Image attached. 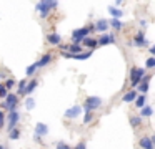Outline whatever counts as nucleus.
I'll return each mask as SVG.
<instances>
[{
  "label": "nucleus",
  "mask_w": 155,
  "mask_h": 149,
  "mask_svg": "<svg viewBox=\"0 0 155 149\" xmlns=\"http://www.w3.org/2000/svg\"><path fill=\"white\" fill-rule=\"evenodd\" d=\"M140 25H142V28H145V26H147V22H145V20H142Z\"/></svg>",
  "instance_id": "36"
},
{
  "label": "nucleus",
  "mask_w": 155,
  "mask_h": 149,
  "mask_svg": "<svg viewBox=\"0 0 155 149\" xmlns=\"http://www.w3.org/2000/svg\"><path fill=\"white\" fill-rule=\"evenodd\" d=\"M67 50H70V55H78V51H82V46L80 45H70Z\"/></svg>",
  "instance_id": "25"
},
{
  "label": "nucleus",
  "mask_w": 155,
  "mask_h": 149,
  "mask_svg": "<svg viewBox=\"0 0 155 149\" xmlns=\"http://www.w3.org/2000/svg\"><path fill=\"white\" fill-rule=\"evenodd\" d=\"M82 43H84L85 46H88V48H95V46H97V40H95V38H88V36L82 40Z\"/></svg>",
  "instance_id": "20"
},
{
  "label": "nucleus",
  "mask_w": 155,
  "mask_h": 149,
  "mask_svg": "<svg viewBox=\"0 0 155 149\" xmlns=\"http://www.w3.org/2000/svg\"><path fill=\"white\" fill-rule=\"evenodd\" d=\"M145 76V68H137V66H132L130 68V83L132 86H138L142 81V78Z\"/></svg>",
  "instance_id": "2"
},
{
  "label": "nucleus",
  "mask_w": 155,
  "mask_h": 149,
  "mask_svg": "<svg viewBox=\"0 0 155 149\" xmlns=\"http://www.w3.org/2000/svg\"><path fill=\"white\" fill-rule=\"evenodd\" d=\"M57 5H58L57 2H38L37 3V10H38V13H40L42 18H47L48 13H50V10L57 8Z\"/></svg>",
  "instance_id": "3"
},
{
  "label": "nucleus",
  "mask_w": 155,
  "mask_h": 149,
  "mask_svg": "<svg viewBox=\"0 0 155 149\" xmlns=\"http://www.w3.org/2000/svg\"><path fill=\"white\" fill-rule=\"evenodd\" d=\"M112 26H114L115 30H120L122 28V22H120V20H115L114 18V20H112Z\"/></svg>",
  "instance_id": "28"
},
{
  "label": "nucleus",
  "mask_w": 155,
  "mask_h": 149,
  "mask_svg": "<svg viewBox=\"0 0 155 149\" xmlns=\"http://www.w3.org/2000/svg\"><path fill=\"white\" fill-rule=\"evenodd\" d=\"M145 66H147V68H153V66H155V58H153V56H150V58L147 60Z\"/></svg>",
  "instance_id": "29"
},
{
  "label": "nucleus",
  "mask_w": 155,
  "mask_h": 149,
  "mask_svg": "<svg viewBox=\"0 0 155 149\" xmlns=\"http://www.w3.org/2000/svg\"><path fill=\"white\" fill-rule=\"evenodd\" d=\"M17 103H18L17 95H14V93H8V95L5 96V104H4V108H8V111L14 113L15 109H17Z\"/></svg>",
  "instance_id": "5"
},
{
  "label": "nucleus",
  "mask_w": 155,
  "mask_h": 149,
  "mask_svg": "<svg viewBox=\"0 0 155 149\" xmlns=\"http://www.w3.org/2000/svg\"><path fill=\"white\" fill-rule=\"evenodd\" d=\"M20 134H22V131H20V129H17V128H14V129H12V131H10V132H8V138H10V139H12V141H17V139H18V138H20Z\"/></svg>",
  "instance_id": "21"
},
{
  "label": "nucleus",
  "mask_w": 155,
  "mask_h": 149,
  "mask_svg": "<svg viewBox=\"0 0 155 149\" xmlns=\"http://www.w3.org/2000/svg\"><path fill=\"white\" fill-rule=\"evenodd\" d=\"M7 95H8V91L5 89V86H4V85H0V98H5Z\"/></svg>",
  "instance_id": "30"
},
{
  "label": "nucleus",
  "mask_w": 155,
  "mask_h": 149,
  "mask_svg": "<svg viewBox=\"0 0 155 149\" xmlns=\"http://www.w3.org/2000/svg\"><path fill=\"white\" fill-rule=\"evenodd\" d=\"M108 12H110V15L114 17L115 20H118L122 15H124V12H122V10H118V8H115V7H108Z\"/></svg>",
  "instance_id": "19"
},
{
  "label": "nucleus",
  "mask_w": 155,
  "mask_h": 149,
  "mask_svg": "<svg viewBox=\"0 0 155 149\" xmlns=\"http://www.w3.org/2000/svg\"><path fill=\"white\" fill-rule=\"evenodd\" d=\"M107 28H108V22H107V20H104V18L98 20V22L94 25V30H97V32H105Z\"/></svg>",
  "instance_id": "15"
},
{
  "label": "nucleus",
  "mask_w": 155,
  "mask_h": 149,
  "mask_svg": "<svg viewBox=\"0 0 155 149\" xmlns=\"http://www.w3.org/2000/svg\"><path fill=\"white\" fill-rule=\"evenodd\" d=\"M57 149H70V147H68V144H65V142H58Z\"/></svg>",
  "instance_id": "33"
},
{
  "label": "nucleus",
  "mask_w": 155,
  "mask_h": 149,
  "mask_svg": "<svg viewBox=\"0 0 155 149\" xmlns=\"http://www.w3.org/2000/svg\"><path fill=\"white\" fill-rule=\"evenodd\" d=\"M0 149H7V147H5V146H4V144H2V146H0Z\"/></svg>",
  "instance_id": "37"
},
{
  "label": "nucleus",
  "mask_w": 155,
  "mask_h": 149,
  "mask_svg": "<svg viewBox=\"0 0 155 149\" xmlns=\"http://www.w3.org/2000/svg\"><path fill=\"white\" fill-rule=\"evenodd\" d=\"M138 144H140V147H142V149H155V146H153V139H152V138H142Z\"/></svg>",
  "instance_id": "13"
},
{
  "label": "nucleus",
  "mask_w": 155,
  "mask_h": 149,
  "mask_svg": "<svg viewBox=\"0 0 155 149\" xmlns=\"http://www.w3.org/2000/svg\"><path fill=\"white\" fill-rule=\"evenodd\" d=\"M62 55L65 56V58H74V60H87L92 56V51H85V53H78V55H70V53L64 51Z\"/></svg>",
  "instance_id": "10"
},
{
  "label": "nucleus",
  "mask_w": 155,
  "mask_h": 149,
  "mask_svg": "<svg viewBox=\"0 0 155 149\" xmlns=\"http://www.w3.org/2000/svg\"><path fill=\"white\" fill-rule=\"evenodd\" d=\"M132 43H134L135 46H148V45H150V43H148L147 40H145V35H143L142 32H140V33H137V35L134 36Z\"/></svg>",
  "instance_id": "8"
},
{
  "label": "nucleus",
  "mask_w": 155,
  "mask_h": 149,
  "mask_svg": "<svg viewBox=\"0 0 155 149\" xmlns=\"http://www.w3.org/2000/svg\"><path fill=\"white\" fill-rule=\"evenodd\" d=\"M34 106H35V99L34 98H28L27 101H25V108L27 109H34Z\"/></svg>",
  "instance_id": "26"
},
{
  "label": "nucleus",
  "mask_w": 155,
  "mask_h": 149,
  "mask_svg": "<svg viewBox=\"0 0 155 149\" xmlns=\"http://www.w3.org/2000/svg\"><path fill=\"white\" fill-rule=\"evenodd\" d=\"M25 86H27V79H22V81L18 83V95H24Z\"/></svg>",
  "instance_id": "27"
},
{
  "label": "nucleus",
  "mask_w": 155,
  "mask_h": 149,
  "mask_svg": "<svg viewBox=\"0 0 155 149\" xmlns=\"http://www.w3.org/2000/svg\"><path fill=\"white\" fill-rule=\"evenodd\" d=\"M130 124L134 126V128L140 126L142 124V118H140V116H132V118H130Z\"/></svg>",
  "instance_id": "23"
},
{
  "label": "nucleus",
  "mask_w": 155,
  "mask_h": 149,
  "mask_svg": "<svg viewBox=\"0 0 155 149\" xmlns=\"http://www.w3.org/2000/svg\"><path fill=\"white\" fill-rule=\"evenodd\" d=\"M142 111H140V118L143 119V118H150L152 116V113H153V109H152V106H148V104H145L143 108H140Z\"/></svg>",
  "instance_id": "17"
},
{
  "label": "nucleus",
  "mask_w": 155,
  "mask_h": 149,
  "mask_svg": "<svg viewBox=\"0 0 155 149\" xmlns=\"http://www.w3.org/2000/svg\"><path fill=\"white\" fill-rule=\"evenodd\" d=\"M45 134H48V126L44 124V123H37V124H35V138L40 139L42 136H45Z\"/></svg>",
  "instance_id": "7"
},
{
  "label": "nucleus",
  "mask_w": 155,
  "mask_h": 149,
  "mask_svg": "<svg viewBox=\"0 0 155 149\" xmlns=\"http://www.w3.org/2000/svg\"><path fill=\"white\" fill-rule=\"evenodd\" d=\"M137 91H135V89H130V91H127L125 93L124 96H122V101L124 103H130V101H135V98H137Z\"/></svg>",
  "instance_id": "14"
},
{
  "label": "nucleus",
  "mask_w": 155,
  "mask_h": 149,
  "mask_svg": "<svg viewBox=\"0 0 155 149\" xmlns=\"http://www.w3.org/2000/svg\"><path fill=\"white\" fill-rule=\"evenodd\" d=\"M100 106H102V99L98 98V96H88V98L85 99V103H84V108H85L87 113H92L94 109L100 108Z\"/></svg>",
  "instance_id": "4"
},
{
  "label": "nucleus",
  "mask_w": 155,
  "mask_h": 149,
  "mask_svg": "<svg viewBox=\"0 0 155 149\" xmlns=\"http://www.w3.org/2000/svg\"><path fill=\"white\" fill-rule=\"evenodd\" d=\"M37 70H38V66H37V61H35V63H34V65H30V66H27V70H25V73H27V75H28V76H30V75H34V73H35V71H37Z\"/></svg>",
  "instance_id": "24"
},
{
  "label": "nucleus",
  "mask_w": 155,
  "mask_h": 149,
  "mask_svg": "<svg viewBox=\"0 0 155 149\" xmlns=\"http://www.w3.org/2000/svg\"><path fill=\"white\" fill-rule=\"evenodd\" d=\"M135 106H137V108H143L145 106V96L143 95H140V96L135 98Z\"/></svg>",
  "instance_id": "22"
},
{
  "label": "nucleus",
  "mask_w": 155,
  "mask_h": 149,
  "mask_svg": "<svg viewBox=\"0 0 155 149\" xmlns=\"http://www.w3.org/2000/svg\"><path fill=\"white\" fill-rule=\"evenodd\" d=\"M80 113H82V106L75 104V106H72V108H68L67 111H65V118L67 119H75V118L80 116Z\"/></svg>",
  "instance_id": "6"
},
{
  "label": "nucleus",
  "mask_w": 155,
  "mask_h": 149,
  "mask_svg": "<svg viewBox=\"0 0 155 149\" xmlns=\"http://www.w3.org/2000/svg\"><path fill=\"white\" fill-rule=\"evenodd\" d=\"M74 149H87V146H85V142H84V141H82V142H78V144L75 146Z\"/></svg>",
  "instance_id": "34"
},
{
  "label": "nucleus",
  "mask_w": 155,
  "mask_h": 149,
  "mask_svg": "<svg viewBox=\"0 0 155 149\" xmlns=\"http://www.w3.org/2000/svg\"><path fill=\"white\" fill-rule=\"evenodd\" d=\"M94 32V26H84V28H77L74 33H72V42L74 45H78L84 38H87L88 33Z\"/></svg>",
  "instance_id": "1"
},
{
  "label": "nucleus",
  "mask_w": 155,
  "mask_h": 149,
  "mask_svg": "<svg viewBox=\"0 0 155 149\" xmlns=\"http://www.w3.org/2000/svg\"><path fill=\"white\" fill-rule=\"evenodd\" d=\"M50 61H52V55H50V53H47V55H44V56H42V58L37 61V66H38V68H44V66H47Z\"/></svg>",
  "instance_id": "16"
},
{
  "label": "nucleus",
  "mask_w": 155,
  "mask_h": 149,
  "mask_svg": "<svg viewBox=\"0 0 155 149\" xmlns=\"http://www.w3.org/2000/svg\"><path fill=\"white\" fill-rule=\"evenodd\" d=\"M47 42L50 43V45H62V36L58 35V33H48Z\"/></svg>",
  "instance_id": "12"
},
{
  "label": "nucleus",
  "mask_w": 155,
  "mask_h": 149,
  "mask_svg": "<svg viewBox=\"0 0 155 149\" xmlns=\"http://www.w3.org/2000/svg\"><path fill=\"white\" fill-rule=\"evenodd\" d=\"M92 119H94V116H92V113H87V114H85V118H84V123H85V124H88V123H90Z\"/></svg>",
  "instance_id": "32"
},
{
  "label": "nucleus",
  "mask_w": 155,
  "mask_h": 149,
  "mask_svg": "<svg viewBox=\"0 0 155 149\" xmlns=\"http://www.w3.org/2000/svg\"><path fill=\"white\" fill-rule=\"evenodd\" d=\"M110 43H115V36L114 35H102L100 38L97 40V45H100V46L110 45Z\"/></svg>",
  "instance_id": "11"
},
{
  "label": "nucleus",
  "mask_w": 155,
  "mask_h": 149,
  "mask_svg": "<svg viewBox=\"0 0 155 149\" xmlns=\"http://www.w3.org/2000/svg\"><path fill=\"white\" fill-rule=\"evenodd\" d=\"M4 123H5V116H4V113L0 111V128L4 126Z\"/></svg>",
  "instance_id": "35"
},
{
  "label": "nucleus",
  "mask_w": 155,
  "mask_h": 149,
  "mask_svg": "<svg viewBox=\"0 0 155 149\" xmlns=\"http://www.w3.org/2000/svg\"><path fill=\"white\" fill-rule=\"evenodd\" d=\"M37 85H38L37 79H32L30 83H27V86H25V89H24V95H30V93L37 88Z\"/></svg>",
  "instance_id": "18"
},
{
  "label": "nucleus",
  "mask_w": 155,
  "mask_h": 149,
  "mask_svg": "<svg viewBox=\"0 0 155 149\" xmlns=\"http://www.w3.org/2000/svg\"><path fill=\"white\" fill-rule=\"evenodd\" d=\"M20 121V114H18L17 111L14 113H8V131H12V129L15 128V124Z\"/></svg>",
  "instance_id": "9"
},
{
  "label": "nucleus",
  "mask_w": 155,
  "mask_h": 149,
  "mask_svg": "<svg viewBox=\"0 0 155 149\" xmlns=\"http://www.w3.org/2000/svg\"><path fill=\"white\" fill-rule=\"evenodd\" d=\"M14 85H15V81H14V79H7L4 86H5V89H10V88H12V86H14Z\"/></svg>",
  "instance_id": "31"
}]
</instances>
